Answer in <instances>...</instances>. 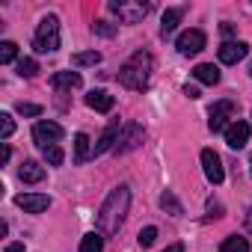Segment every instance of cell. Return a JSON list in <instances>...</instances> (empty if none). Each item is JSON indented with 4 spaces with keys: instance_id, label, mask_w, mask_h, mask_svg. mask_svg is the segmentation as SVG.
Instances as JSON below:
<instances>
[{
    "instance_id": "obj_1",
    "label": "cell",
    "mask_w": 252,
    "mask_h": 252,
    "mask_svg": "<svg viewBox=\"0 0 252 252\" xmlns=\"http://www.w3.org/2000/svg\"><path fill=\"white\" fill-rule=\"evenodd\" d=\"M128 208H131V190L122 184V187H116V190L104 199V205H101V211H98V217H95L98 231H101L104 237L116 234L119 225L125 222V217H128Z\"/></svg>"
},
{
    "instance_id": "obj_2",
    "label": "cell",
    "mask_w": 252,
    "mask_h": 252,
    "mask_svg": "<svg viewBox=\"0 0 252 252\" xmlns=\"http://www.w3.org/2000/svg\"><path fill=\"white\" fill-rule=\"evenodd\" d=\"M152 71H155V57L149 51H137L128 63L119 68V83L125 89H134V92H146L152 83Z\"/></svg>"
},
{
    "instance_id": "obj_3",
    "label": "cell",
    "mask_w": 252,
    "mask_h": 252,
    "mask_svg": "<svg viewBox=\"0 0 252 252\" xmlns=\"http://www.w3.org/2000/svg\"><path fill=\"white\" fill-rule=\"evenodd\" d=\"M33 48L39 54H54L60 48V18L57 15H45L36 27V36H33Z\"/></svg>"
},
{
    "instance_id": "obj_4",
    "label": "cell",
    "mask_w": 252,
    "mask_h": 252,
    "mask_svg": "<svg viewBox=\"0 0 252 252\" xmlns=\"http://www.w3.org/2000/svg\"><path fill=\"white\" fill-rule=\"evenodd\" d=\"M107 9L113 15H119L122 24H140L146 15H149V3H143V0H110Z\"/></svg>"
},
{
    "instance_id": "obj_5",
    "label": "cell",
    "mask_w": 252,
    "mask_h": 252,
    "mask_svg": "<svg viewBox=\"0 0 252 252\" xmlns=\"http://www.w3.org/2000/svg\"><path fill=\"white\" fill-rule=\"evenodd\" d=\"M146 140V128L140 122H125L122 131H119V140H116V155H128L134 149H140V143Z\"/></svg>"
},
{
    "instance_id": "obj_6",
    "label": "cell",
    "mask_w": 252,
    "mask_h": 252,
    "mask_svg": "<svg viewBox=\"0 0 252 252\" xmlns=\"http://www.w3.org/2000/svg\"><path fill=\"white\" fill-rule=\"evenodd\" d=\"M208 116H211V119H208V128H211L214 134H220V131L225 134V131H228V125H231L228 119L234 116V101H217V104L211 107Z\"/></svg>"
},
{
    "instance_id": "obj_7",
    "label": "cell",
    "mask_w": 252,
    "mask_h": 252,
    "mask_svg": "<svg viewBox=\"0 0 252 252\" xmlns=\"http://www.w3.org/2000/svg\"><path fill=\"white\" fill-rule=\"evenodd\" d=\"M63 128H60V125L57 122H36L33 125V140H36V146H42V149H48V146H57L60 140H63Z\"/></svg>"
},
{
    "instance_id": "obj_8",
    "label": "cell",
    "mask_w": 252,
    "mask_h": 252,
    "mask_svg": "<svg viewBox=\"0 0 252 252\" xmlns=\"http://www.w3.org/2000/svg\"><path fill=\"white\" fill-rule=\"evenodd\" d=\"M205 33L202 30H184L181 36H178V42H175V48H178V54L181 57H193V54H199L202 48H205Z\"/></svg>"
},
{
    "instance_id": "obj_9",
    "label": "cell",
    "mask_w": 252,
    "mask_h": 252,
    "mask_svg": "<svg viewBox=\"0 0 252 252\" xmlns=\"http://www.w3.org/2000/svg\"><path fill=\"white\" fill-rule=\"evenodd\" d=\"M202 169H205V178L211 184H222L225 178V169H222V160L214 149H202Z\"/></svg>"
},
{
    "instance_id": "obj_10",
    "label": "cell",
    "mask_w": 252,
    "mask_h": 252,
    "mask_svg": "<svg viewBox=\"0 0 252 252\" xmlns=\"http://www.w3.org/2000/svg\"><path fill=\"white\" fill-rule=\"evenodd\" d=\"M246 54H249V45L246 42H222L220 51H217V57H220L222 65H237Z\"/></svg>"
},
{
    "instance_id": "obj_11",
    "label": "cell",
    "mask_w": 252,
    "mask_h": 252,
    "mask_svg": "<svg viewBox=\"0 0 252 252\" xmlns=\"http://www.w3.org/2000/svg\"><path fill=\"white\" fill-rule=\"evenodd\" d=\"M15 205L21 211H27V214H42V211L51 208V196H45V193H21V196H15Z\"/></svg>"
},
{
    "instance_id": "obj_12",
    "label": "cell",
    "mask_w": 252,
    "mask_h": 252,
    "mask_svg": "<svg viewBox=\"0 0 252 252\" xmlns=\"http://www.w3.org/2000/svg\"><path fill=\"white\" fill-rule=\"evenodd\" d=\"M119 131H122V128H119V122H110L107 128H104V134L98 137V143L92 146V155L98 158V155H107V152H113V149H116V140H119Z\"/></svg>"
},
{
    "instance_id": "obj_13",
    "label": "cell",
    "mask_w": 252,
    "mask_h": 252,
    "mask_svg": "<svg viewBox=\"0 0 252 252\" xmlns=\"http://www.w3.org/2000/svg\"><path fill=\"white\" fill-rule=\"evenodd\" d=\"M225 143H228V149H243L246 143H249V125L246 122H231L228 125V131H225Z\"/></svg>"
},
{
    "instance_id": "obj_14",
    "label": "cell",
    "mask_w": 252,
    "mask_h": 252,
    "mask_svg": "<svg viewBox=\"0 0 252 252\" xmlns=\"http://www.w3.org/2000/svg\"><path fill=\"white\" fill-rule=\"evenodd\" d=\"M113 104H116V98H113L110 92H104V89H92V92L86 95V107L95 110V113H110Z\"/></svg>"
},
{
    "instance_id": "obj_15",
    "label": "cell",
    "mask_w": 252,
    "mask_h": 252,
    "mask_svg": "<svg viewBox=\"0 0 252 252\" xmlns=\"http://www.w3.org/2000/svg\"><path fill=\"white\" fill-rule=\"evenodd\" d=\"M193 77H196L199 83H205V86H217V83H220V68H217L214 63H199V65L193 68Z\"/></svg>"
},
{
    "instance_id": "obj_16",
    "label": "cell",
    "mask_w": 252,
    "mask_h": 252,
    "mask_svg": "<svg viewBox=\"0 0 252 252\" xmlns=\"http://www.w3.org/2000/svg\"><path fill=\"white\" fill-rule=\"evenodd\" d=\"M18 178H21L24 184H39V181L45 178V166H39L36 160H24L21 169H18Z\"/></svg>"
},
{
    "instance_id": "obj_17",
    "label": "cell",
    "mask_w": 252,
    "mask_h": 252,
    "mask_svg": "<svg viewBox=\"0 0 252 252\" xmlns=\"http://www.w3.org/2000/svg\"><path fill=\"white\" fill-rule=\"evenodd\" d=\"M51 86L54 89H77L80 86V74L77 71H57L51 77Z\"/></svg>"
},
{
    "instance_id": "obj_18",
    "label": "cell",
    "mask_w": 252,
    "mask_h": 252,
    "mask_svg": "<svg viewBox=\"0 0 252 252\" xmlns=\"http://www.w3.org/2000/svg\"><path fill=\"white\" fill-rule=\"evenodd\" d=\"M181 18H184V9H166V12H163V21H160V33H163V36H172Z\"/></svg>"
},
{
    "instance_id": "obj_19",
    "label": "cell",
    "mask_w": 252,
    "mask_h": 252,
    "mask_svg": "<svg viewBox=\"0 0 252 252\" xmlns=\"http://www.w3.org/2000/svg\"><path fill=\"white\" fill-rule=\"evenodd\" d=\"M89 155H92L89 137H86V134H74V163H86Z\"/></svg>"
},
{
    "instance_id": "obj_20",
    "label": "cell",
    "mask_w": 252,
    "mask_h": 252,
    "mask_svg": "<svg viewBox=\"0 0 252 252\" xmlns=\"http://www.w3.org/2000/svg\"><path fill=\"white\" fill-rule=\"evenodd\" d=\"M80 252H104V234L101 231H89L80 240Z\"/></svg>"
},
{
    "instance_id": "obj_21",
    "label": "cell",
    "mask_w": 252,
    "mask_h": 252,
    "mask_svg": "<svg viewBox=\"0 0 252 252\" xmlns=\"http://www.w3.org/2000/svg\"><path fill=\"white\" fill-rule=\"evenodd\" d=\"M220 252H249V240H246V237H240V234H231V237H225V240H222Z\"/></svg>"
},
{
    "instance_id": "obj_22",
    "label": "cell",
    "mask_w": 252,
    "mask_h": 252,
    "mask_svg": "<svg viewBox=\"0 0 252 252\" xmlns=\"http://www.w3.org/2000/svg\"><path fill=\"white\" fill-rule=\"evenodd\" d=\"M160 208H163L166 214H172V217H181V214H184L181 202H178V199H175V193H169V190L160 196Z\"/></svg>"
},
{
    "instance_id": "obj_23",
    "label": "cell",
    "mask_w": 252,
    "mask_h": 252,
    "mask_svg": "<svg viewBox=\"0 0 252 252\" xmlns=\"http://www.w3.org/2000/svg\"><path fill=\"white\" fill-rule=\"evenodd\" d=\"M71 63L74 65H98L101 63V54L98 51H80V54L71 57Z\"/></svg>"
},
{
    "instance_id": "obj_24",
    "label": "cell",
    "mask_w": 252,
    "mask_h": 252,
    "mask_svg": "<svg viewBox=\"0 0 252 252\" xmlns=\"http://www.w3.org/2000/svg\"><path fill=\"white\" fill-rule=\"evenodd\" d=\"M116 30H119V27H116V24H110V21H104V18H98V21L92 24V33H95V36H104V39H113V36H116Z\"/></svg>"
},
{
    "instance_id": "obj_25",
    "label": "cell",
    "mask_w": 252,
    "mask_h": 252,
    "mask_svg": "<svg viewBox=\"0 0 252 252\" xmlns=\"http://www.w3.org/2000/svg\"><path fill=\"white\" fill-rule=\"evenodd\" d=\"M15 57H18V45L15 42H0V63H15Z\"/></svg>"
},
{
    "instance_id": "obj_26",
    "label": "cell",
    "mask_w": 252,
    "mask_h": 252,
    "mask_svg": "<svg viewBox=\"0 0 252 252\" xmlns=\"http://www.w3.org/2000/svg\"><path fill=\"white\" fill-rule=\"evenodd\" d=\"M15 68H18V77H36V71H39V63L27 57V60H18V65H15Z\"/></svg>"
},
{
    "instance_id": "obj_27",
    "label": "cell",
    "mask_w": 252,
    "mask_h": 252,
    "mask_svg": "<svg viewBox=\"0 0 252 252\" xmlns=\"http://www.w3.org/2000/svg\"><path fill=\"white\" fill-rule=\"evenodd\" d=\"M42 152H45V160H48L51 166H63L65 155H63V149H60V146H48V149H42Z\"/></svg>"
},
{
    "instance_id": "obj_28",
    "label": "cell",
    "mask_w": 252,
    "mask_h": 252,
    "mask_svg": "<svg viewBox=\"0 0 252 252\" xmlns=\"http://www.w3.org/2000/svg\"><path fill=\"white\" fill-rule=\"evenodd\" d=\"M12 131H15V122H12V116H9V113H0V137H3V140H9V137H12Z\"/></svg>"
},
{
    "instance_id": "obj_29",
    "label": "cell",
    "mask_w": 252,
    "mask_h": 252,
    "mask_svg": "<svg viewBox=\"0 0 252 252\" xmlns=\"http://www.w3.org/2000/svg\"><path fill=\"white\" fill-rule=\"evenodd\" d=\"M137 240H140V246H143V249H146V246H152V243L158 240V228H155V225H146V228L140 231V237H137Z\"/></svg>"
},
{
    "instance_id": "obj_30",
    "label": "cell",
    "mask_w": 252,
    "mask_h": 252,
    "mask_svg": "<svg viewBox=\"0 0 252 252\" xmlns=\"http://www.w3.org/2000/svg\"><path fill=\"white\" fill-rule=\"evenodd\" d=\"M15 110H18L21 116H42V107H39V104H27V101H18Z\"/></svg>"
},
{
    "instance_id": "obj_31",
    "label": "cell",
    "mask_w": 252,
    "mask_h": 252,
    "mask_svg": "<svg viewBox=\"0 0 252 252\" xmlns=\"http://www.w3.org/2000/svg\"><path fill=\"white\" fill-rule=\"evenodd\" d=\"M184 95H187V98H199L202 92H199V86H190V83H187V86H184Z\"/></svg>"
},
{
    "instance_id": "obj_32",
    "label": "cell",
    "mask_w": 252,
    "mask_h": 252,
    "mask_svg": "<svg viewBox=\"0 0 252 252\" xmlns=\"http://www.w3.org/2000/svg\"><path fill=\"white\" fill-rule=\"evenodd\" d=\"M3 252H27V249H24V243H6Z\"/></svg>"
},
{
    "instance_id": "obj_33",
    "label": "cell",
    "mask_w": 252,
    "mask_h": 252,
    "mask_svg": "<svg viewBox=\"0 0 252 252\" xmlns=\"http://www.w3.org/2000/svg\"><path fill=\"white\" fill-rule=\"evenodd\" d=\"M220 30H222V36H234V24H228V21H225Z\"/></svg>"
},
{
    "instance_id": "obj_34",
    "label": "cell",
    "mask_w": 252,
    "mask_h": 252,
    "mask_svg": "<svg viewBox=\"0 0 252 252\" xmlns=\"http://www.w3.org/2000/svg\"><path fill=\"white\" fill-rule=\"evenodd\" d=\"M9 155H12V152H9V146L0 149V163H6V160H9Z\"/></svg>"
},
{
    "instance_id": "obj_35",
    "label": "cell",
    "mask_w": 252,
    "mask_h": 252,
    "mask_svg": "<svg viewBox=\"0 0 252 252\" xmlns=\"http://www.w3.org/2000/svg\"><path fill=\"white\" fill-rule=\"evenodd\" d=\"M163 252H184V243H172V246H166Z\"/></svg>"
},
{
    "instance_id": "obj_36",
    "label": "cell",
    "mask_w": 252,
    "mask_h": 252,
    "mask_svg": "<svg viewBox=\"0 0 252 252\" xmlns=\"http://www.w3.org/2000/svg\"><path fill=\"white\" fill-rule=\"evenodd\" d=\"M246 228H249V231H252V208H249V211H246Z\"/></svg>"
},
{
    "instance_id": "obj_37",
    "label": "cell",
    "mask_w": 252,
    "mask_h": 252,
    "mask_svg": "<svg viewBox=\"0 0 252 252\" xmlns=\"http://www.w3.org/2000/svg\"><path fill=\"white\" fill-rule=\"evenodd\" d=\"M249 74H252V65H249Z\"/></svg>"
},
{
    "instance_id": "obj_38",
    "label": "cell",
    "mask_w": 252,
    "mask_h": 252,
    "mask_svg": "<svg viewBox=\"0 0 252 252\" xmlns=\"http://www.w3.org/2000/svg\"><path fill=\"white\" fill-rule=\"evenodd\" d=\"M249 172H252V169H249Z\"/></svg>"
}]
</instances>
